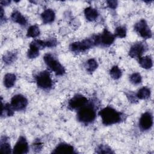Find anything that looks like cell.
Listing matches in <instances>:
<instances>
[{
    "label": "cell",
    "mask_w": 154,
    "mask_h": 154,
    "mask_svg": "<svg viewBox=\"0 0 154 154\" xmlns=\"http://www.w3.org/2000/svg\"><path fill=\"white\" fill-rule=\"evenodd\" d=\"M115 37L119 38H124L126 35V28L125 26H119L117 27L114 31Z\"/></svg>",
    "instance_id": "cell-29"
},
{
    "label": "cell",
    "mask_w": 154,
    "mask_h": 154,
    "mask_svg": "<svg viewBox=\"0 0 154 154\" xmlns=\"http://www.w3.org/2000/svg\"><path fill=\"white\" fill-rule=\"evenodd\" d=\"M53 153H66L72 154L76 153L74 147L69 144L61 143L58 144L54 150L52 151Z\"/></svg>",
    "instance_id": "cell-13"
},
{
    "label": "cell",
    "mask_w": 154,
    "mask_h": 154,
    "mask_svg": "<svg viewBox=\"0 0 154 154\" xmlns=\"http://www.w3.org/2000/svg\"><path fill=\"white\" fill-rule=\"evenodd\" d=\"M39 49L31 43L29 45V48L27 52V56L30 59L35 58L39 55Z\"/></svg>",
    "instance_id": "cell-26"
},
{
    "label": "cell",
    "mask_w": 154,
    "mask_h": 154,
    "mask_svg": "<svg viewBox=\"0 0 154 154\" xmlns=\"http://www.w3.org/2000/svg\"><path fill=\"white\" fill-rule=\"evenodd\" d=\"M99 115L102 119V123L109 126L119 123L124 120L125 114L117 111L111 106H106L99 112Z\"/></svg>",
    "instance_id": "cell-1"
},
{
    "label": "cell",
    "mask_w": 154,
    "mask_h": 154,
    "mask_svg": "<svg viewBox=\"0 0 154 154\" xmlns=\"http://www.w3.org/2000/svg\"><path fill=\"white\" fill-rule=\"evenodd\" d=\"M29 146L26 138L23 136H20L13 149V153L15 154H25L28 152Z\"/></svg>",
    "instance_id": "cell-12"
},
{
    "label": "cell",
    "mask_w": 154,
    "mask_h": 154,
    "mask_svg": "<svg viewBox=\"0 0 154 154\" xmlns=\"http://www.w3.org/2000/svg\"><path fill=\"white\" fill-rule=\"evenodd\" d=\"M4 12L3 10V8L1 7V23L4 20Z\"/></svg>",
    "instance_id": "cell-34"
},
{
    "label": "cell",
    "mask_w": 154,
    "mask_h": 154,
    "mask_svg": "<svg viewBox=\"0 0 154 154\" xmlns=\"http://www.w3.org/2000/svg\"><path fill=\"white\" fill-rule=\"evenodd\" d=\"M88 102V100L84 96L81 94H76L72 97L69 101L68 108L71 110H78L82 106Z\"/></svg>",
    "instance_id": "cell-9"
},
{
    "label": "cell",
    "mask_w": 154,
    "mask_h": 154,
    "mask_svg": "<svg viewBox=\"0 0 154 154\" xmlns=\"http://www.w3.org/2000/svg\"><path fill=\"white\" fill-rule=\"evenodd\" d=\"M40 33V31L38 26L37 25H34L29 26V28L28 29V31L26 32V36L28 37L35 38L39 35Z\"/></svg>",
    "instance_id": "cell-24"
},
{
    "label": "cell",
    "mask_w": 154,
    "mask_h": 154,
    "mask_svg": "<svg viewBox=\"0 0 154 154\" xmlns=\"http://www.w3.org/2000/svg\"><path fill=\"white\" fill-rule=\"evenodd\" d=\"M96 116V111L94 105L88 101L87 103L79 108L77 112V119L79 122L87 125L92 123Z\"/></svg>",
    "instance_id": "cell-2"
},
{
    "label": "cell",
    "mask_w": 154,
    "mask_h": 154,
    "mask_svg": "<svg viewBox=\"0 0 154 154\" xmlns=\"http://www.w3.org/2000/svg\"><path fill=\"white\" fill-rule=\"evenodd\" d=\"M43 147V144L39 140H36L32 144V149L35 152H39L42 150Z\"/></svg>",
    "instance_id": "cell-30"
},
{
    "label": "cell",
    "mask_w": 154,
    "mask_h": 154,
    "mask_svg": "<svg viewBox=\"0 0 154 154\" xmlns=\"http://www.w3.org/2000/svg\"><path fill=\"white\" fill-rule=\"evenodd\" d=\"M129 81L133 84L137 85L141 82L142 77L141 75L138 72H135L132 73L129 76Z\"/></svg>",
    "instance_id": "cell-28"
},
{
    "label": "cell",
    "mask_w": 154,
    "mask_h": 154,
    "mask_svg": "<svg viewBox=\"0 0 154 154\" xmlns=\"http://www.w3.org/2000/svg\"><path fill=\"white\" fill-rule=\"evenodd\" d=\"M97 67H98L97 62L94 58H90L88 60L85 64V67L86 70L90 73L95 71V70L97 68Z\"/></svg>",
    "instance_id": "cell-23"
},
{
    "label": "cell",
    "mask_w": 154,
    "mask_h": 154,
    "mask_svg": "<svg viewBox=\"0 0 154 154\" xmlns=\"http://www.w3.org/2000/svg\"><path fill=\"white\" fill-rule=\"evenodd\" d=\"M84 15L87 20L91 22L95 20L98 17L99 13L96 9L91 7H88L85 8Z\"/></svg>",
    "instance_id": "cell-16"
},
{
    "label": "cell",
    "mask_w": 154,
    "mask_h": 154,
    "mask_svg": "<svg viewBox=\"0 0 154 154\" xmlns=\"http://www.w3.org/2000/svg\"><path fill=\"white\" fill-rule=\"evenodd\" d=\"M11 19L13 22L22 26H26L27 24V20L25 17H24V16H23L17 10H15L12 13L11 15Z\"/></svg>",
    "instance_id": "cell-15"
},
{
    "label": "cell",
    "mask_w": 154,
    "mask_h": 154,
    "mask_svg": "<svg viewBox=\"0 0 154 154\" xmlns=\"http://www.w3.org/2000/svg\"><path fill=\"white\" fill-rule=\"evenodd\" d=\"M96 153H113L112 149L105 144H100L96 149Z\"/></svg>",
    "instance_id": "cell-27"
},
{
    "label": "cell",
    "mask_w": 154,
    "mask_h": 154,
    "mask_svg": "<svg viewBox=\"0 0 154 154\" xmlns=\"http://www.w3.org/2000/svg\"><path fill=\"white\" fill-rule=\"evenodd\" d=\"M16 80V76L14 73H8L4 76V85L7 88H11L14 85Z\"/></svg>",
    "instance_id": "cell-18"
},
{
    "label": "cell",
    "mask_w": 154,
    "mask_h": 154,
    "mask_svg": "<svg viewBox=\"0 0 154 154\" xmlns=\"http://www.w3.org/2000/svg\"><path fill=\"white\" fill-rule=\"evenodd\" d=\"M28 105L27 99L20 94H16L13 96L11 99L10 105L15 111H23Z\"/></svg>",
    "instance_id": "cell-8"
},
{
    "label": "cell",
    "mask_w": 154,
    "mask_h": 154,
    "mask_svg": "<svg viewBox=\"0 0 154 154\" xmlns=\"http://www.w3.org/2000/svg\"><path fill=\"white\" fill-rule=\"evenodd\" d=\"M14 114L13 109L11 106L10 104L5 103L3 104L2 100L1 101V117H10L12 116Z\"/></svg>",
    "instance_id": "cell-20"
},
{
    "label": "cell",
    "mask_w": 154,
    "mask_h": 154,
    "mask_svg": "<svg viewBox=\"0 0 154 154\" xmlns=\"http://www.w3.org/2000/svg\"><path fill=\"white\" fill-rule=\"evenodd\" d=\"M148 48L147 45L143 42H138L134 43L129 51V55L131 58H140Z\"/></svg>",
    "instance_id": "cell-10"
},
{
    "label": "cell",
    "mask_w": 154,
    "mask_h": 154,
    "mask_svg": "<svg viewBox=\"0 0 154 154\" xmlns=\"http://www.w3.org/2000/svg\"><path fill=\"white\" fill-rule=\"evenodd\" d=\"M135 31L144 39L150 38L152 37V32L144 19H141L134 25Z\"/></svg>",
    "instance_id": "cell-6"
},
{
    "label": "cell",
    "mask_w": 154,
    "mask_h": 154,
    "mask_svg": "<svg viewBox=\"0 0 154 154\" xmlns=\"http://www.w3.org/2000/svg\"><path fill=\"white\" fill-rule=\"evenodd\" d=\"M138 60L139 64L141 67L145 69H149L153 66V61L150 56L140 57Z\"/></svg>",
    "instance_id": "cell-17"
},
{
    "label": "cell",
    "mask_w": 154,
    "mask_h": 154,
    "mask_svg": "<svg viewBox=\"0 0 154 154\" xmlns=\"http://www.w3.org/2000/svg\"><path fill=\"white\" fill-rule=\"evenodd\" d=\"M55 12L51 8H48L45 10L41 14V17H42V21L45 24L52 23L55 19Z\"/></svg>",
    "instance_id": "cell-14"
},
{
    "label": "cell",
    "mask_w": 154,
    "mask_h": 154,
    "mask_svg": "<svg viewBox=\"0 0 154 154\" xmlns=\"http://www.w3.org/2000/svg\"><path fill=\"white\" fill-rule=\"evenodd\" d=\"M106 4H107V6L111 9H116L118 5V2L117 1H106Z\"/></svg>",
    "instance_id": "cell-31"
},
{
    "label": "cell",
    "mask_w": 154,
    "mask_h": 154,
    "mask_svg": "<svg viewBox=\"0 0 154 154\" xmlns=\"http://www.w3.org/2000/svg\"><path fill=\"white\" fill-rule=\"evenodd\" d=\"M38 87L44 90H49L53 85V81L50 73L48 70H43L37 73L35 77Z\"/></svg>",
    "instance_id": "cell-5"
},
{
    "label": "cell",
    "mask_w": 154,
    "mask_h": 154,
    "mask_svg": "<svg viewBox=\"0 0 154 154\" xmlns=\"http://www.w3.org/2000/svg\"><path fill=\"white\" fill-rule=\"evenodd\" d=\"M109 75L113 79L117 80L121 78L122 72L117 66H114L109 70Z\"/></svg>",
    "instance_id": "cell-25"
},
{
    "label": "cell",
    "mask_w": 154,
    "mask_h": 154,
    "mask_svg": "<svg viewBox=\"0 0 154 154\" xmlns=\"http://www.w3.org/2000/svg\"><path fill=\"white\" fill-rule=\"evenodd\" d=\"M0 150L2 153H11V149L10 143L7 141L6 137H2L1 140Z\"/></svg>",
    "instance_id": "cell-21"
},
{
    "label": "cell",
    "mask_w": 154,
    "mask_h": 154,
    "mask_svg": "<svg viewBox=\"0 0 154 154\" xmlns=\"http://www.w3.org/2000/svg\"><path fill=\"white\" fill-rule=\"evenodd\" d=\"M127 97L129 100V102L135 103L136 101H137V96H134V94H131V93L129 94H127Z\"/></svg>",
    "instance_id": "cell-32"
},
{
    "label": "cell",
    "mask_w": 154,
    "mask_h": 154,
    "mask_svg": "<svg viewBox=\"0 0 154 154\" xmlns=\"http://www.w3.org/2000/svg\"><path fill=\"white\" fill-rule=\"evenodd\" d=\"M150 90L147 87H143L138 90L136 96L138 99L146 100L150 97Z\"/></svg>",
    "instance_id": "cell-22"
},
{
    "label": "cell",
    "mask_w": 154,
    "mask_h": 154,
    "mask_svg": "<svg viewBox=\"0 0 154 154\" xmlns=\"http://www.w3.org/2000/svg\"><path fill=\"white\" fill-rule=\"evenodd\" d=\"M17 52L16 51H10L7 52L2 57V60L5 64H10L13 63L17 58Z\"/></svg>",
    "instance_id": "cell-19"
},
{
    "label": "cell",
    "mask_w": 154,
    "mask_h": 154,
    "mask_svg": "<svg viewBox=\"0 0 154 154\" xmlns=\"http://www.w3.org/2000/svg\"><path fill=\"white\" fill-rule=\"evenodd\" d=\"M153 125V116L149 112L143 113L139 120V128L142 131H148L151 129Z\"/></svg>",
    "instance_id": "cell-11"
},
{
    "label": "cell",
    "mask_w": 154,
    "mask_h": 154,
    "mask_svg": "<svg viewBox=\"0 0 154 154\" xmlns=\"http://www.w3.org/2000/svg\"><path fill=\"white\" fill-rule=\"evenodd\" d=\"M10 1H1V5H8L9 4H10Z\"/></svg>",
    "instance_id": "cell-33"
},
{
    "label": "cell",
    "mask_w": 154,
    "mask_h": 154,
    "mask_svg": "<svg viewBox=\"0 0 154 154\" xmlns=\"http://www.w3.org/2000/svg\"><path fill=\"white\" fill-rule=\"evenodd\" d=\"M45 64L56 75L62 76L66 73L65 68L52 54H46L43 57Z\"/></svg>",
    "instance_id": "cell-4"
},
{
    "label": "cell",
    "mask_w": 154,
    "mask_h": 154,
    "mask_svg": "<svg viewBox=\"0 0 154 154\" xmlns=\"http://www.w3.org/2000/svg\"><path fill=\"white\" fill-rule=\"evenodd\" d=\"M96 46H97L96 35H93L90 38L72 43L69 45V49L72 52L75 54H80L85 52Z\"/></svg>",
    "instance_id": "cell-3"
},
{
    "label": "cell",
    "mask_w": 154,
    "mask_h": 154,
    "mask_svg": "<svg viewBox=\"0 0 154 154\" xmlns=\"http://www.w3.org/2000/svg\"><path fill=\"white\" fill-rule=\"evenodd\" d=\"M115 38L116 37L114 34H112L105 28L102 34L97 35V46H102L104 47L109 46L114 43Z\"/></svg>",
    "instance_id": "cell-7"
}]
</instances>
